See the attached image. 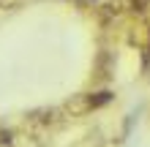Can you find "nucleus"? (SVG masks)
<instances>
[{
	"mask_svg": "<svg viewBox=\"0 0 150 147\" xmlns=\"http://www.w3.org/2000/svg\"><path fill=\"white\" fill-rule=\"evenodd\" d=\"M19 6H22V0H0V8H8V11H14Z\"/></svg>",
	"mask_w": 150,
	"mask_h": 147,
	"instance_id": "obj_7",
	"label": "nucleus"
},
{
	"mask_svg": "<svg viewBox=\"0 0 150 147\" xmlns=\"http://www.w3.org/2000/svg\"><path fill=\"white\" fill-rule=\"evenodd\" d=\"M87 101H90V112H98L115 101V90L112 87H93V90H87Z\"/></svg>",
	"mask_w": 150,
	"mask_h": 147,
	"instance_id": "obj_4",
	"label": "nucleus"
},
{
	"mask_svg": "<svg viewBox=\"0 0 150 147\" xmlns=\"http://www.w3.org/2000/svg\"><path fill=\"white\" fill-rule=\"evenodd\" d=\"M115 71V57L109 49H98L93 57V74H90V87H107Z\"/></svg>",
	"mask_w": 150,
	"mask_h": 147,
	"instance_id": "obj_2",
	"label": "nucleus"
},
{
	"mask_svg": "<svg viewBox=\"0 0 150 147\" xmlns=\"http://www.w3.org/2000/svg\"><path fill=\"white\" fill-rule=\"evenodd\" d=\"M145 49L150 52V25H147V41H145Z\"/></svg>",
	"mask_w": 150,
	"mask_h": 147,
	"instance_id": "obj_8",
	"label": "nucleus"
},
{
	"mask_svg": "<svg viewBox=\"0 0 150 147\" xmlns=\"http://www.w3.org/2000/svg\"><path fill=\"white\" fill-rule=\"evenodd\" d=\"M128 14L131 16H147L150 14V0H128Z\"/></svg>",
	"mask_w": 150,
	"mask_h": 147,
	"instance_id": "obj_5",
	"label": "nucleus"
},
{
	"mask_svg": "<svg viewBox=\"0 0 150 147\" xmlns=\"http://www.w3.org/2000/svg\"><path fill=\"white\" fill-rule=\"evenodd\" d=\"M60 106L66 109V115L68 117H85V115H90V101H87V90L85 93H76V96H71V98H66Z\"/></svg>",
	"mask_w": 150,
	"mask_h": 147,
	"instance_id": "obj_3",
	"label": "nucleus"
},
{
	"mask_svg": "<svg viewBox=\"0 0 150 147\" xmlns=\"http://www.w3.org/2000/svg\"><path fill=\"white\" fill-rule=\"evenodd\" d=\"M22 120H25V125H28L30 131L44 134V131H57V128L66 125L71 117L66 115L63 106H36V109L25 112Z\"/></svg>",
	"mask_w": 150,
	"mask_h": 147,
	"instance_id": "obj_1",
	"label": "nucleus"
},
{
	"mask_svg": "<svg viewBox=\"0 0 150 147\" xmlns=\"http://www.w3.org/2000/svg\"><path fill=\"white\" fill-rule=\"evenodd\" d=\"M0 147H14V131L0 123Z\"/></svg>",
	"mask_w": 150,
	"mask_h": 147,
	"instance_id": "obj_6",
	"label": "nucleus"
}]
</instances>
